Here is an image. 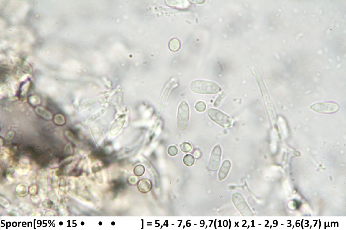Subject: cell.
<instances>
[{"label":"cell","mask_w":346,"mask_h":230,"mask_svg":"<svg viewBox=\"0 0 346 230\" xmlns=\"http://www.w3.org/2000/svg\"><path fill=\"white\" fill-rule=\"evenodd\" d=\"M190 88L194 93L209 95L217 94L222 89L219 85L215 82L201 80L192 81Z\"/></svg>","instance_id":"cell-1"},{"label":"cell","mask_w":346,"mask_h":230,"mask_svg":"<svg viewBox=\"0 0 346 230\" xmlns=\"http://www.w3.org/2000/svg\"><path fill=\"white\" fill-rule=\"evenodd\" d=\"M207 114L211 120L222 127L228 128L232 125V120L231 117L219 110L209 109Z\"/></svg>","instance_id":"cell-2"},{"label":"cell","mask_w":346,"mask_h":230,"mask_svg":"<svg viewBox=\"0 0 346 230\" xmlns=\"http://www.w3.org/2000/svg\"><path fill=\"white\" fill-rule=\"evenodd\" d=\"M190 116V109L188 104L183 101L179 106L177 122L178 127L180 130L185 129L188 124Z\"/></svg>","instance_id":"cell-3"},{"label":"cell","mask_w":346,"mask_h":230,"mask_svg":"<svg viewBox=\"0 0 346 230\" xmlns=\"http://www.w3.org/2000/svg\"><path fill=\"white\" fill-rule=\"evenodd\" d=\"M310 108L313 111L319 113L331 114L337 111L339 106L335 103L321 102L315 103L311 105Z\"/></svg>","instance_id":"cell-4"},{"label":"cell","mask_w":346,"mask_h":230,"mask_svg":"<svg viewBox=\"0 0 346 230\" xmlns=\"http://www.w3.org/2000/svg\"><path fill=\"white\" fill-rule=\"evenodd\" d=\"M221 154V147L219 145L215 146L211 154L209 162V167L212 171H217L219 167Z\"/></svg>","instance_id":"cell-5"},{"label":"cell","mask_w":346,"mask_h":230,"mask_svg":"<svg viewBox=\"0 0 346 230\" xmlns=\"http://www.w3.org/2000/svg\"><path fill=\"white\" fill-rule=\"evenodd\" d=\"M152 184L150 180L142 179L139 181L138 185L139 190L143 194H146L152 189Z\"/></svg>","instance_id":"cell-6"},{"label":"cell","mask_w":346,"mask_h":230,"mask_svg":"<svg viewBox=\"0 0 346 230\" xmlns=\"http://www.w3.org/2000/svg\"><path fill=\"white\" fill-rule=\"evenodd\" d=\"M231 166V163L229 160H226L223 163L218 175L220 180H222L227 176Z\"/></svg>","instance_id":"cell-7"},{"label":"cell","mask_w":346,"mask_h":230,"mask_svg":"<svg viewBox=\"0 0 346 230\" xmlns=\"http://www.w3.org/2000/svg\"><path fill=\"white\" fill-rule=\"evenodd\" d=\"M35 112L38 116L45 120H50L53 118L51 113L43 107H37L35 109Z\"/></svg>","instance_id":"cell-8"},{"label":"cell","mask_w":346,"mask_h":230,"mask_svg":"<svg viewBox=\"0 0 346 230\" xmlns=\"http://www.w3.org/2000/svg\"><path fill=\"white\" fill-rule=\"evenodd\" d=\"M181 46L180 41L177 39H171L169 43V47L172 51L176 52L179 49Z\"/></svg>","instance_id":"cell-9"},{"label":"cell","mask_w":346,"mask_h":230,"mask_svg":"<svg viewBox=\"0 0 346 230\" xmlns=\"http://www.w3.org/2000/svg\"><path fill=\"white\" fill-rule=\"evenodd\" d=\"M183 162L187 166H191L195 162V159L193 156L190 154L186 155L183 158Z\"/></svg>","instance_id":"cell-10"},{"label":"cell","mask_w":346,"mask_h":230,"mask_svg":"<svg viewBox=\"0 0 346 230\" xmlns=\"http://www.w3.org/2000/svg\"><path fill=\"white\" fill-rule=\"evenodd\" d=\"M145 167L142 165L139 164L136 166L134 169V173L135 175L138 176H142L145 173Z\"/></svg>","instance_id":"cell-11"},{"label":"cell","mask_w":346,"mask_h":230,"mask_svg":"<svg viewBox=\"0 0 346 230\" xmlns=\"http://www.w3.org/2000/svg\"><path fill=\"white\" fill-rule=\"evenodd\" d=\"M53 121L56 125L58 126H62L65 123V119L63 115L61 114H58L54 116L53 118Z\"/></svg>","instance_id":"cell-12"},{"label":"cell","mask_w":346,"mask_h":230,"mask_svg":"<svg viewBox=\"0 0 346 230\" xmlns=\"http://www.w3.org/2000/svg\"><path fill=\"white\" fill-rule=\"evenodd\" d=\"M180 147L181 151L185 153L189 152L192 149L191 144L188 142H183L180 145Z\"/></svg>","instance_id":"cell-13"},{"label":"cell","mask_w":346,"mask_h":230,"mask_svg":"<svg viewBox=\"0 0 346 230\" xmlns=\"http://www.w3.org/2000/svg\"><path fill=\"white\" fill-rule=\"evenodd\" d=\"M195 109L197 111L203 112L205 111L206 109V105L205 103L203 101H199L195 105Z\"/></svg>","instance_id":"cell-14"},{"label":"cell","mask_w":346,"mask_h":230,"mask_svg":"<svg viewBox=\"0 0 346 230\" xmlns=\"http://www.w3.org/2000/svg\"><path fill=\"white\" fill-rule=\"evenodd\" d=\"M226 95L227 92L226 91L222 92L219 94L215 102L214 105L215 107H218L219 105L222 101L223 99L225 96H226Z\"/></svg>","instance_id":"cell-15"},{"label":"cell","mask_w":346,"mask_h":230,"mask_svg":"<svg viewBox=\"0 0 346 230\" xmlns=\"http://www.w3.org/2000/svg\"><path fill=\"white\" fill-rule=\"evenodd\" d=\"M168 153L171 156H174L177 154L178 149L176 146H172L169 147L168 150Z\"/></svg>","instance_id":"cell-16"},{"label":"cell","mask_w":346,"mask_h":230,"mask_svg":"<svg viewBox=\"0 0 346 230\" xmlns=\"http://www.w3.org/2000/svg\"><path fill=\"white\" fill-rule=\"evenodd\" d=\"M27 188L25 185H19L17 188V191L21 195H24L27 191Z\"/></svg>","instance_id":"cell-17"},{"label":"cell","mask_w":346,"mask_h":230,"mask_svg":"<svg viewBox=\"0 0 346 230\" xmlns=\"http://www.w3.org/2000/svg\"><path fill=\"white\" fill-rule=\"evenodd\" d=\"M29 102L30 104L33 106H36L40 104V100L36 96H33L29 98Z\"/></svg>","instance_id":"cell-18"},{"label":"cell","mask_w":346,"mask_h":230,"mask_svg":"<svg viewBox=\"0 0 346 230\" xmlns=\"http://www.w3.org/2000/svg\"><path fill=\"white\" fill-rule=\"evenodd\" d=\"M138 179L135 176H132L129 179V181L130 184L132 185L136 184L137 182Z\"/></svg>","instance_id":"cell-19"},{"label":"cell","mask_w":346,"mask_h":230,"mask_svg":"<svg viewBox=\"0 0 346 230\" xmlns=\"http://www.w3.org/2000/svg\"><path fill=\"white\" fill-rule=\"evenodd\" d=\"M64 151L65 154L71 153L72 152V147L70 144H68L65 147Z\"/></svg>","instance_id":"cell-20"},{"label":"cell","mask_w":346,"mask_h":230,"mask_svg":"<svg viewBox=\"0 0 346 230\" xmlns=\"http://www.w3.org/2000/svg\"><path fill=\"white\" fill-rule=\"evenodd\" d=\"M14 135V133L13 131L9 132L6 136L5 139L7 141L11 140L13 139Z\"/></svg>","instance_id":"cell-21"},{"label":"cell","mask_w":346,"mask_h":230,"mask_svg":"<svg viewBox=\"0 0 346 230\" xmlns=\"http://www.w3.org/2000/svg\"><path fill=\"white\" fill-rule=\"evenodd\" d=\"M194 155L195 158L199 159L200 157L201 154L199 151H194Z\"/></svg>","instance_id":"cell-22"},{"label":"cell","mask_w":346,"mask_h":230,"mask_svg":"<svg viewBox=\"0 0 346 230\" xmlns=\"http://www.w3.org/2000/svg\"><path fill=\"white\" fill-rule=\"evenodd\" d=\"M72 160V157H70L66 159L65 160L64 162L66 163H69Z\"/></svg>","instance_id":"cell-23"}]
</instances>
